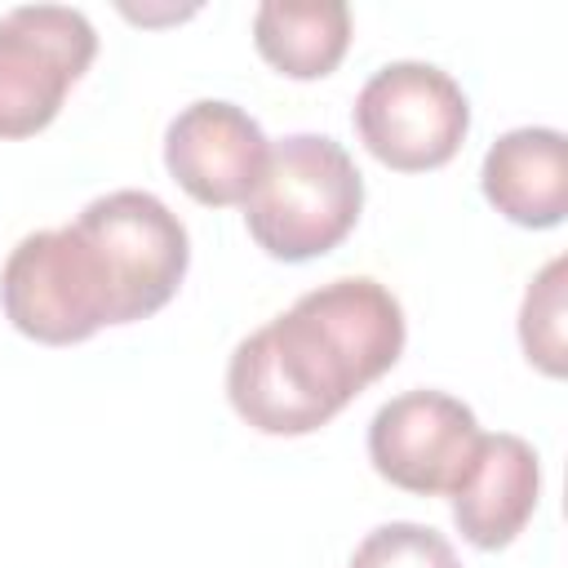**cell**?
I'll use <instances>...</instances> for the list:
<instances>
[{
	"mask_svg": "<svg viewBox=\"0 0 568 568\" xmlns=\"http://www.w3.org/2000/svg\"><path fill=\"white\" fill-rule=\"evenodd\" d=\"M399 351L404 311L395 293L368 275H342L302 293L231 351L226 395L253 430L306 435L377 382Z\"/></svg>",
	"mask_w": 568,
	"mask_h": 568,
	"instance_id": "1",
	"label": "cell"
},
{
	"mask_svg": "<svg viewBox=\"0 0 568 568\" xmlns=\"http://www.w3.org/2000/svg\"><path fill=\"white\" fill-rule=\"evenodd\" d=\"M364 204V178L328 133H288L266 151V169L244 200L248 235L280 262L337 248Z\"/></svg>",
	"mask_w": 568,
	"mask_h": 568,
	"instance_id": "2",
	"label": "cell"
},
{
	"mask_svg": "<svg viewBox=\"0 0 568 568\" xmlns=\"http://www.w3.org/2000/svg\"><path fill=\"white\" fill-rule=\"evenodd\" d=\"M0 306L18 333L44 346H71L120 324L111 271L75 222L18 240L0 271Z\"/></svg>",
	"mask_w": 568,
	"mask_h": 568,
	"instance_id": "3",
	"label": "cell"
},
{
	"mask_svg": "<svg viewBox=\"0 0 568 568\" xmlns=\"http://www.w3.org/2000/svg\"><path fill=\"white\" fill-rule=\"evenodd\" d=\"M355 129L364 146L399 173L439 169L470 129V102L462 84L430 62H386L355 98Z\"/></svg>",
	"mask_w": 568,
	"mask_h": 568,
	"instance_id": "4",
	"label": "cell"
},
{
	"mask_svg": "<svg viewBox=\"0 0 568 568\" xmlns=\"http://www.w3.org/2000/svg\"><path fill=\"white\" fill-rule=\"evenodd\" d=\"M93 53L98 31L80 9L18 4L0 13V138L44 129Z\"/></svg>",
	"mask_w": 568,
	"mask_h": 568,
	"instance_id": "5",
	"label": "cell"
},
{
	"mask_svg": "<svg viewBox=\"0 0 568 568\" xmlns=\"http://www.w3.org/2000/svg\"><path fill=\"white\" fill-rule=\"evenodd\" d=\"M75 226L89 235V244L102 253L115 297H120V324L146 320L160 311L191 262L186 226L178 213L151 195V191H111L84 204Z\"/></svg>",
	"mask_w": 568,
	"mask_h": 568,
	"instance_id": "6",
	"label": "cell"
},
{
	"mask_svg": "<svg viewBox=\"0 0 568 568\" xmlns=\"http://www.w3.org/2000/svg\"><path fill=\"white\" fill-rule=\"evenodd\" d=\"M475 413L444 390H404L368 422V457L404 493H453L479 448Z\"/></svg>",
	"mask_w": 568,
	"mask_h": 568,
	"instance_id": "7",
	"label": "cell"
},
{
	"mask_svg": "<svg viewBox=\"0 0 568 568\" xmlns=\"http://www.w3.org/2000/svg\"><path fill=\"white\" fill-rule=\"evenodd\" d=\"M266 133L262 124L222 98H200L169 120L164 164L178 186L200 204H244L266 169Z\"/></svg>",
	"mask_w": 568,
	"mask_h": 568,
	"instance_id": "8",
	"label": "cell"
},
{
	"mask_svg": "<svg viewBox=\"0 0 568 568\" xmlns=\"http://www.w3.org/2000/svg\"><path fill=\"white\" fill-rule=\"evenodd\" d=\"M537 488H541V466H537V453L528 439H519L510 430L479 435V448H475L462 484L448 493L453 519H457L462 537L479 550L510 546L524 532V524L532 519Z\"/></svg>",
	"mask_w": 568,
	"mask_h": 568,
	"instance_id": "9",
	"label": "cell"
},
{
	"mask_svg": "<svg viewBox=\"0 0 568 568\" xmlns=\"http://www.w3.org/2000/svg\"><path fill=\"white\" fill-rule=\"evenodd\" d=\"M484 195L519 226H559L568 213V142L559 129H510L484 155Z\"/></svg>",
	"mask_w": 568,
	"mask_h": 568,
	"instance_id": "10",
	"label": "cell"
},
{
	"mask_svg": "<svg viewBox=\"0 0 568 568\" xmlns=\"http://www.w3.org/2000/svg\"><path fill=\"white\" fill-rule=\"evenodd\" d=\"M257 53L293 80L328 75L351 44V9L342 0H266L253 13Z\"/></svg>",
	"mask_w": 568,
	"mask_h": 568,
	"instance_id": "11",
	"label": "cell"
},
{
	"mask_svg": "<svg viewBox=\"0 0 568 568\" xmlns=\"http://www.w3.org/2000/svg\"><path fill=\"white\" fill-rule=\"evenodd\" d=\"M519 342L541 373H564V257H550L528 284L519 311Z\"/></svg>",
	"mask_w": 568,
	"mask_h": 568,
	"instance_id": "12",
	"label": "cell"
},
{
	"mask_svg": "<svg viewBox=\"0 0 568 568\" xmlns=\"http://www.w3.org/2000/svg\"><path fill=\"white\" fill-rule=\"evenodd\" d=\"M351 568H462V564L444 532L413 524V519H395V524L373 528L355 546Z\"/></svg>",
	"mask_w": 568,
	"mask_h": 568,
	"instance_id": "13",
	"label": "cell"
}]
</instances>
